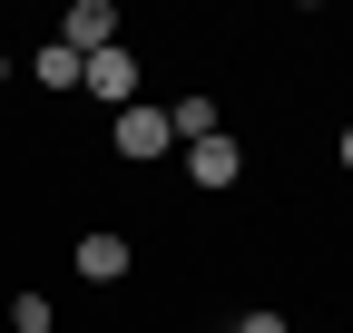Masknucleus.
I'll use <instances>...</instances> for the list:
<instances>
[{
    "label": "nucleus",
    "instance_id": "6e6552de",
    "mask_svg": "<svg viewBox=\"0 0 353 333\" xmlns=\"http://www.w3.org/2000/svg\"><path fill=\"white\" fill-rule=\"evenodd\" d=\"M10 323H20V333H50V294H20V304H10Z\"/></svg>",
    "mask_w": 353,
    "mask_h": 333
},
{
    "label": "nucleus",
    "instance_id": "9b49d317",
    "mask_svg": "<svg viewBox=\"0 0 353 333\" xmlns=\"http://www.w3.org/2000/svg\"><path fill=\"white\" fill-rule=\"evenodd\" d=\"M343 166H353V128H343Z\"/></svg>",
    "mask_w": 353,
    "mask_h": 333
},
{
    "label": "nucleus",
    "instance_id": "20e7f679",
    "mask_svg": "<svg viewBox=\"0 0 353 333\" xmlns=\"http://www.w3.org/2000/svg\"><path fill=\"white\" fill-rule=\"evenodd\" d=\"M69 265H79L88 284H118L138 255H128V235H108V226H99V235H79V255H69Z\"/></svg>",
    "mask_w": 353,
    "mask_h": 333
},
{
    "label": "nucleus",
    "instance_id": "9d476101",
    "mask_svg": "<svg viewBox=\"0 0 353 333\" xmlns=\"http://www.w3.org/2000/svg\"><path fill=\"white\" fill-rule=\"evenodd\" d=\"M0 89H10V50H0Z\"/></svg>",
    "mask_w": 353,
    "mask_h": 333
},
{
    "label": "nucleus",
    "instance_id": "7ed1b4c3",
    "mask_svg": "<svg viewBox=\"0 0 353 333\" xmlns=\"http://www.w3.org/2000/svg\"><path fill=\"white\" fill-rule=\"evenodd\" d=\"M176 157H187V186H236V177H245V147H236L226 128L196 138V147H176Z\"/></svg>",
    "mask_w": 353,
    "mask_h": 333
},
{
    "label": "nucleus",
    "instance_id": "f03ea898",
    "mask_svg": "<svg viewBox=\"0 0 353 333\" xmlns=\"http://www.w3.org/2000/svg\"><path fill=\"white\" fill-rule=\"evenodd\" d=\"M59 50H79V59L118 50V10H108V0H69V20H59Z\"/></svg>",
    "mask_w": 353,
    "mask_h": 333
},
{
    "label": "nucleus",
    "instance_id": "39448f33",
    "mask_svg": "<svg viewBox=\"0 0 353 333\" xmlns=\"http://www.w3.org/2000/svg\"><path fill=\"white\" fill-rule=\"evenodd\" d=\"M79 89H88V98H138V59H128V50H99Z\"/></svg>",
    "mask_w": 353,
    "mask_h": 333
},
{
    "label": "nucleus",
    "instance_id": "1a4fd4ad",
    "mask_svg": "<svg viewBox=\"0 0 353 333\" xmlns=\"http://www.w3.org/2000/svg\"><path fill=\"white\" fill-rule=\"evenodd\" d=\"M236 333H294V323H285V314H265V304H255V314H236Z\"/></svg>",
    "mask_w": 353,
    "mask_h": 333
},
{
    "label": "nucleus",
    "instance_id": "0eeeda50",
    "mask_svg": "<svg viewBox=\"0 0 353 333\" xmlns=\"http://www.w3.org/2000/svg\"><path fill=\"white\" fill-rule=\"evenodd\" d=\"M167 128H176V147L216 138V98H176V108H167Z\"/></svg>",
    "mask_w": 353,
    "mask_h": 333
},
{
    "label": "nucleus",
    "instance_id": "f257e3e1",
    "mask_svg": "<svg viewBox=\"0 0 353 333\" xmlns=\"http://www.w3.org/2000/svg\"><path fill=\"white\" fill-rule=\"evenodd\" d=\"M118 157L128 166H157V157H176V128H167V108H118Z\"/></svg>",
    "mask_w": 353,
    "mask_h": 333
},
{
    "label": "nucleus",
    "instance_id": "423d86ee",
    "mask_svg": "<svg viewBox=\"0 0 353 333\" xmlns=\"http://www.w3.org/2000/svg\"><path fill=\"white\" fill-rule=\"evenodd\" d=\"M30 69H39V89H59V98H69L79 78H88V59H79V50H59V39H50V50H39Z\"/></svg>",
    "mask_w": 353,
    "mask_h": 333
}]
</instances>
